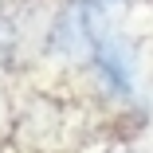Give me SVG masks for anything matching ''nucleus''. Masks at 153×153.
Instances as JSON below:
<instances>
[{
    "instance_id": "4",
    "label": "nucleus",
    "mask_w": 153,
    "mask_h": 153,
    "mask_svg": "<svg viewBox=\"0 0 153 153\" xmlns=\"http://www.w3.org/2000/svg\"><path fill=\"white\" fill-rule=\"evenodd\" d=\"M94 4H110V0H94Z\"/></svg>"
},
{
    "instance_id": "1",
    "label": "nucleus",
    "mask_w": 153,
    "mask_h": 153,
    "mask_svg": "<svg viewBox=\"0 0 153 153\" xmlns=\"http://www.w3.org/2000/svg\"><path fill=\"white\" fill-rule=\"evenodd\" d=\"M106 36L110 32H106V20H102V4H94V0H67L51 16L47 55L63 59V63H90Z\"/></svg>"
},
{
    "instance_id": "2",
    "label": "nucleus",
    "mask_w": 153,
    "mask_h": 153,
    "mask_svg": "<svg viewBox=\"0 0 153 153\" xmlns=\"http://www.w3.org/2000/svg\"><path fill=\"white\" fill-rule=\"evenodd\" d=\"M90 67L98 71V79L106 82L110 94H134L137 86V63H134V47L122 39V36H106L90 59Z\"/></svg>"
},
{
    "instance_id": "3",
    "label": "nucleus",
    "mask_w": 153,
    "mask_h": 153,
    "mask_svg": "<svg viewBox=\"0 0 153 153\" xmlns=\"http://www.w3.org/2000/svg\"><path fill=\"white\" fill-rule=\"evenodd\" d=\"M12 47H16V32H12V24H8V20H0V63L12 55Z\"/></svg>"
}]
</instances>
